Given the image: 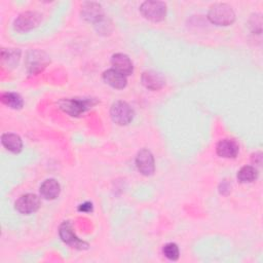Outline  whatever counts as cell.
I'll return each instance as SVG.
<instances>
[{"label": "cell", "mask_w": 263, "mask_h": 263, "mask_svg": "<svg viewBox=\"0 0 263 263\" xmlns=\"http://www.w3.org/2000/svg\"><path fill=\"white\" fill-rule=\"evenodd\" d=\"M78 211L79 212H84V213H89L92 211V204L91 202H84V203H81L79 206H78Z\"/></svg>", "instance_id": "obj_23"}, {"label": "cell", "mask_w": 263, "mask_h": 263, "mask_svg": "<svg viewBox=\"0 0 263 263\" xmlns=\"http://www.w3.org/2000/svg\"><path fill=\"white\" fill-rule=\"evenodd\" d=\"M40 206V199L36 194L27 193L17 198L14 203L15 210L21 214H33L38 211Z\"/></svg>", "instance_id": "obj_8"}, {"label": "cell", "mask_w": 263, "mask_h": 263, "mask_svg": "<svg viewBox=\"0 0 263 263\" xmlns=\"http://www.w3.org/2000/svg\"><path fill=\"white\" fill-rule=\"evenodd\" d=\"M39 191L41 197L47 200H51L59 196L61 192V186L57 180L47 179L41 184Z\"/></svg>", "instance_id": "obj_16"}, {"label": "cell", "mask_w": 263, "mask_h": 263, "mask_svg": "<svg viewBox=\"0 0 263 263\" xmlns=\"http://www.w3.org/2000/svg\"><path fill=\"white\" fill-rule=\"evenodd\" d=\"M98 104V101L92 98H72L62 99L58 102L61 110L72 117H78L85 111L92 108Z\"/></svg>", "instance_id": "obj_1"}, {"label": "cell", "mask_w": 263, "mask_h": 263, "mask_svg": "<svg viewBox=\"0 0 263 263\" xmlns=\"http://www.w3.org/2000/svg\"><path fill=\"white\" fill-rule=\"evenodd\" d=\"M104 81L116 89H122L126 86V76L114 69H108L103 73Z\"/></svg>", "instance_id": "obj_14"}, {"label": "cell", "mask_w": 263, "mask_h": 263, "mask_svg": "<svg viewBox=\"0 0 263 263\" xmlns=\"http://www.w3.org/2000/svg\"><path fill=\"white\" fill-rule=\"evenodd\" d=\"M142 15L151 22H161L166 15V4L162 1H145L140 7Z\"/></svg>", "instance_id": "obj_4"}, {"label": "cell", "mask_w": 263, "mask_h": 263, "mask_svg": "<svg viewBox=\"0 0 263 263\" xmlns=\"http://www.w3.org/2000/svg\"><path fill=\"white\" fill-rule=\"evenodd\" d=\"M258 178V171L255 166L245 165L237 173V180L240 183H251Z\"/></svg>", "instance_id": "obj_18"}, {"label": "cell", "mask_w": 263, "mask_h": 263, "mask_svg": "<svg viewBox=\"0 0 263 263\" xmlns=\"http://www.w3.org/2000/svg\"><path fill=\"white\" fill-rule=\"evenodd\" d=\"M162 253L168 260H173V261L178 260L180 257L179 248L175 242H168L164 245L162 249Z\"/></svg>", "instance_id": "obj_20"}, {"label": "cell", "mask_w": 263, "mask_h": 263, "mask_svg": "<svg viewBox=\"0 0 263 263\" xmlns=\"http://www.w3.org/2000/svg\"><path fill=\"white\" fill-rule=\"evenodd\" d=\"M59 234L61 239L68 246L77 249V250H86L88 249V243L80 238H78L73 230L72 224L69 221H65L61 224L59 228Z\"/></svg>", "instance_id": "obj_5"}, {"label": "cell", "mask_w": 263, "mask_h": 263, "mask_svg": "<svg viewBox=\"0 0 263 263\" xmlns=\"http://www.w3.org/2000/svg\"><path fill=\"white\" fill-rule=\"evenodd\" d=\"M262 25V20H261V15L260 14H254L251 20H250V27L252 29L253 32H256V27H257V31L260 34L261 33V26Z\"/></svg>", "instance_id": "obj_21"}, {"label": "cell", "mask_w": 263, "mask_h": 263, "mask_svg": "<svg viewBox=\"0 0 263 263\" xmlns=\"http://www.w3.org/2000/svg\"><path fill=\"white\" fill-rule=\"evenodd\" d=\"M0 100L4 105L11 109L18 110L22 109V107L24 106V101L22 97L16 92H3Z\"/></svg>", "instance_id": "obj_17"}, {"label": "cell", "mask_w": 263, "mask_h": 263, "mask_svg": "<svg viewBox=\"0 0 263 263\" xmlns=\"http://www.w3.org/2000/svg\"><path fill=\"white\" fill-rule=\"evenodd\" d=\"M20 60V50L8 49L2 50V61L8 67H14Z\"/></svg>", "instance_id": "obj_19"}, {"label": "cell", "mask_w": 263, "mask_h": 263, "mask_svg": "<svg viewBox=\"0 0 263 263\" xmlns=\"http://www.w3.org/2000/svg\"><path fill=\"white\" fill-rule=\"evenodd\" d=\"M208 18L212 24L217 26H230L235 21V13L228 4L216 3L210 7Z\"/></svg>", "instance_id": "obj_2"}, {"label": "cell", "mask_w": 263, "mask_h": 263, "mask_svg": "<svg viewBox=\"0 0 263 263\" xmlns=\"http://www.w3.org/2000/svg\"><path fill=\"white\" fill-rule=\"evenodd\" d=\"M136 165L138 171L144 176H151L155 171V162L153 154L150 150L141 149L136 156Z\"/></svg>", "instance_id": "obj_7"}, {"label": "cell", "mask_w": 263, "mask_h": 263, "mask_svg": "<svg viewBox=\"0 0 263 263\" xmlns=\"http://www.w3.org/2000/svg\"><path fill=\"white\" fill-rule=\"evenodd\" d=\"M1 143L3 147L11 153L17 154L23 149V141L21 137L13 133H5L1 136Z\"/></svg>", "instance_id": "obj_15"}, {"label": "cell", "mask_w": 263, "mask_h": 263, "mask_svg": "<svg viewBox=\"0 0 263 263\" xmlns=\"http://www.w3.org/2000/svg\"><path fill=\"white\" fill-rule=\"evenodd\" d=\"M111 64L113 69L123 74L124 76H128L134 71V66L130 59L124 53H115L111 58Z\"/></svg>", "instance_id": "obj_13"}, {"label": "cell", "mask_w": 263, "mask_h": 263, "mask_svg": "<svg viewBox=\"0 0 263 263\" xmlns=\"http://www.w3.org/2000/svg\"><path fill=\"white\" fill-rule=\"evenodd\" d=\"M238 144L231 139H223L216 146L217 154L223 158H234L238 154Z\"/></svg>", "instance_id": "obj_12"}, {"label": "cell", "mask_w": 263, "mask_h": 263, "mask_svg": "<svg viewBox=\"0 0 263 263\" xmlns=\"http://www.w3.org/2000/svg\"><path fill=\"white\" fill-rule=\"evenodd\" d=\"M81 16L89 23L96 25L104 20V10L98 2H84L81 6Z\"/></svg>", "instance_id": "obj_9"}, {"label": "cell", "mask_w": 263, "mask_h": 263, "mask_svg": "<svg viewBox=\"0 0 263 263\" xmlns=\"http://www.w3.org/2000/svg\"><path fill=\"white\" fill-rule=\"evenodd\" d=\"M141 80L143 85L150 90H158L165 84L164 77L154 70H147L143 72Z\"/></svg>", "instance_id": "obj_11"}, {"label": "cell", "mask_w": 263, "mask_h": 263, "mask_svg": "<svg viewBox=\"0 0 263 263\" xmlns=\"http://www.w3.org/2000/svg\"><path fill=\"white\" fill-rule=\"evenodd\" d=\"M48 57L40 50H31L27 57V69L30 74H37L48 64Z\"/></svg>", "instance_id": "obj_10"}, {"label": "cell", "mask_w": 263, "mask_h": 263, "mask_svg": "<svg viewBox=\"0 0 263 263\" xmlns=\"http://www.w3.org/2000/svg\"><path fill=\"white\" fill-rule=\"evenodd\" d=\"M252 161H253V163H255L257 165H260L261 161H262V154H261V152H257V153L253 154L252 155Z\"/></svg>", "instance_id": "obj_24"}, {"label": "cell", "mask_w": 263, "mask_h": 263, "mask_svg": "<svg viewBox=\"0 0 263 263\" xmlns=\"http://www.w3.org/2000/svg\"><path fill=\"white\" fill-rule=\"evenodd\" d=\"M230 184L227 182V181H223L221 184H220V187H219V191L221 194L223 195H227L229 192H230Z\"/></svg>", "instance_id": "obj_22"}, {"label": "cell", "mask_w": 263, "mask_h": 263, "mask_svg": "<svg viewBox=\"0 0 263 263\" xmlns=\"http://www.w3.org/2000/svg\"><path fill=\"white\" fill-rule=\"evenodd\" d=\"M110 116L118 125H126L132 122L135 116L134 109L123 101H116L110 108Z\"/></svg>", "instance_id": "obj_3"}, {"label": "cell", "mask_w": 263, "mask_h": 263, "mask_svg": "<svg viewBox=\"0 0 263 263\" xmlns=\"http://www.w3.org/2000/svg\"><path fill=\"white\" fill-rule=\"evenodd\" d=\"M41 22V14L36 11H25L14 20L13 28L17 32H28L36 28Z\"/></svg>", "instance_id": "obj_6"}]
</instances>
